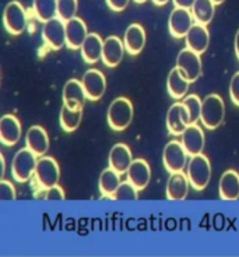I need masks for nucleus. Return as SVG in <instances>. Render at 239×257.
I'll use <instances>...</instances> for the list:
<instances>
[{
    "instance_id": "obj_43",
    "label": "nucleus",
    "mask_w": 239,
    "mask_h": 257,
    "mask_svg": "<svg viewBox=\"0 0 239 257\" xmlns=\"http://www.w3.org/2000/svg\"><path fill=\"white\" fill-rule=\"evenodd\" d=\"M135 2H136V3H146L147 0H135Z\"/></svg>"
},
{
    "instance_id": "obj_42",
    "label": "nucleus",
    "mask_w": 239,
    "mask_h": 257,
    "mask_svg": "<svg viewBox=\"0 0 239 257\" xmlns=\"http://www.w3.org/2000/svg\"><path fill=\"white\" fill-rule=\"evenodd\" d=\"M213 2L217 5V6H218V5H221V3H224L225 0H213Z\"/></svg>"
},
{
    "instance_id": "obj_5",
    "label": "nucleus",
    "mask_w": 239,
    "mask_h": 257,
    "mask_svg": "<svg viewBox=\"0 0 239 257\" xmlns=\"http://www.w3.org/2000/svg\"><path fill=\"white\" fill-rule=\"evenodd\" d=\"M162 162L164 167L169 174L175 172H183V169L188 167L189 154L182 146L181 140H172L169 142L162 151Z\"/></svg>"
},
{
    "instance_id": "obj_4",
    "label": "nucleus",
    "mask_w": 239,
    "mask_h": 257,
    "mask_svg": "<svg viewBox=\"0 0 239 257\" xmlns=\"http://www.w3.org/2000/svg\"><path fill=\"white\" fill-rule=\"evenodd\" d=\"M37 155L34 154L30 148H21L14 154L13 162H12V175L13 179L19 183H26L31 179L35 174V168L38 162Z\"/></svg>"
},
{
    "instance_id": "obj_23",
    "label": "nucleus",
    "mask_w": 239,
    "mask_h": 257,
    "mask_svg": "<svg viewBox=\"0 0 239 257\" xmlns=\"http://www.w3.org/2000/svg\"><path fill=\"white\" fill-rule=\"evenodd\" d=\"M186 46L199 55H203L210 45V32L207 30V26L194 23L193 27L189 30L188 35L185 37Z\"/></svg>"
},
{
    "instance_id": "obj_35",
    "label": "nucleus",
    "mask_w": 239,
    "mask_h": 257,
    "mask_svg": "<svg viewBox=\"0 0 239 257\" xmlns=\"http://www.w3.org/2000/svg\"><path fill=\"white\" fill-rule=\"evenodd\" d=\"M0 200H16V189L10 182L5 179L0 182Z\"/></svg>"
},
{
    "instance_id": "obj_19",
    "label": "nucleus",
    "mask_w": 239,
    "mask_h": 257,
    "mask_svg": "<svg viewBox=\"0 0 239 257\" xmlns=\"http://www.w3.org/2000/svg\"><path fill=\"white\" fill-rule=\"evenodd\" d=\"M146 30L143 28L140 24H130L125 35H123V44L126 48V52L132 55V56H136L139 53H142V51L146 46Z\"/></svg>"
},
{
    "instance_id": "obj_16",
    "label": "nucleus",
    "mask_w": 239,
    "mask_h": 257,
    "mask_svg": "<svg viewBox=\"0 0 239 257\" xmlns=\"http://www.w3.org/2000/svg\"><path fill=\"white\" fill-rule=\"evenodd\" d=\"M62 96H63V105L71 109H83L85 101L88 99L83 83L76 78H71L65 84Z\"/></svg>"
},
{
    "instance_id": "obj_1",
    "label": "nucleus",
    "mask_w": 239,
    "mask_h": 257,
    "mask_svg": "<svg viewBox=\"0 0 239 257\" xmlns=\"http://www.w3.org/2000/svg\"><path fill=\"white\" fill-rule=\"evenodd\" d=\"M133 116H135L133 103L130 102V99L126 96L115 98L110 102L108 112H106L108 124L115 132H123L129 127L133 120Z\"/></svg>"
},
{
    "instance_id": "obj_6",
    "label": "nucleus",
    "mask_w": 239,
    "mask_h": 257,
    "mask_svg": "<svg viewBox=\"0 0 239 257\" xmlns=\"http://www.w3.org/2000/svg\"><path fill=\"white\" fill-rule=\"evenodd\" d=\"M34 179L39 187H51L58 185L60 179V168L52 157H39L35 168Z\"/></svg>"
},
{
    "instance_id": "obj_21",
    "label": "nucleus",
    "mask_w": 239,
    "mask_h": 257,
    "mask_svg": "<svg viewBox=\"0 0 239 257\" xmlns=\"http://www.w3.org/2000/svg\"><path fill=\"white\" fill-rule=\"evenodd\" d=\"M188 175L183 172H175L171 174L167 182V199L172 201H181L188 197L189 189H190Z\"/></svg>"
},
{
    "instance_id": "obj_8",
    "label": "nucleus",
    "mask_w": 239,
    "mask_h": 257,
    "mask_svg": "<svg viewBox=\"0 0 239 257\" xmlns=\"http://www.w3.org/2000/svg\"><path fill=\"white\" fill-rule=\"evenodd\" d=\"M176 67L181 70V73L188 78L190 83L197 81L201 76L203 64H201V55L196 53L188 46L182 49L176 58Z\"/></svg>"
},
{
    "instance_id": "obj_25",
    "label": "nucleus",
    "mask_w": 239,
    "mask_h": 257,
    "mask_svg": "<svg viewBox=\"0 0 239 257\" xmlns=\"http://www.w3.org/2000/svg\"><path fill=\"white\" fill-rule=\"evenodd\" d=\"M102 49L103 39L98 34H95V32H90L88 37L85 38L84 44L80 48L81 58H83L85 63H97V62H99L102 59Z\"/></svg>"
},
{
    "instance_id": "obj_26",
    "label": "nucleus",
    "mask_w": 239,
    "mask_h": 257,
    "mask_svg": "<svg viewBox=\"0 0 239 257\" xmlns=\"http://www.w3.org/2000/svg\"><path fill=\"white\" fill-rule=\"evenodd\" d=\"M190 84L192 83L182 74L181 70L176 66L169 71L168 78H167V90H168L169 95L172 96L174 99H176V101L183 99L185 96L188 95Z\"/></svg>"
},
{
    "instance_id": "obj_34",
    "label": "nucleus",
    "mask_w": 239,
    "mask_h": 257,
    "mask_svg": "<svg viewBox=\"0 0 239 257\" xmlns=\"http://www.w3.org/2000/svg\"><path fill=\"white\" fill-rule=\"evenodd\" d=\"M35 199L65 200V192L59 185L51 187H39V190H37L35 193Z\"/></svg>"
},
{
    "instance_id": "obj_27",
    "label": "nucleus",
    "mask_w": 239,
    "mask_h": 257,
    "mask_svg": "<svg viewBox=\"0 0 239 257\" xmlns=\"http://www.w3.org/2000/svg\"><path fill=\"white\" fill-rule=\"evenodd\" d=\"M215 6L217 5L213 0H196L190 9L194 21L199 24H203V26H208L213 21L214 14H215Z\"/></svg>"
},
{
    "instance_id": "obj_36",
    "label": "nucleus",
    "mask_w": 239,
    "mask_h": 257,
    "mask_svg": "<svg viewBox=\"0 0 239 257\" xmlns=\"http://www.w3.org/2000/svg\"><path fill=\"white\" fill-rule=\"evenodd\" d=\"M229 96H231V101L236 106H239V71L235 73L232 78H231V83H229Z\"/></svg>"
},
{
    "instance_id": "obj_41",
    "label": "nucleus",
    "mask_w": 239,
    "mask_h": 257,
    "mask_svg": "<svg viewBox=\"0 0 239 257\" xmlns=\"http://www.w3.org/2000/svg\"><path fill=\"white\" fill-rule=\"evenodd\" d=\"M153 2H154L155 6H165L169 0H153Z\"/></svg>"
},
{
    "instance_id": "obj_10",
    "label": "nucleus",
    "mask_w": 239,
    "mask_h": 257,
    "mask_svg": "<svg viewBox=\"0 0 239 257\" xmlns=\"http://www.w3.org/2000/svg\"><path fill=\"white\" fill-rule=\"evenodd\" d=\"M42 38L48 48L59 51L66 45V21L60 17L48 20L42 26Z\"/></svg>"
},
{
    "instance_id": "obj_20",
    "label": "nucleus",
    "mask_w": 239,
    "mask_h": 257,
    "mask_svg": "<svg viewBox=\"0 0 239 257\" xmlns=\"http://www.w3.org/2000/svg\"><path fill=\"white\" fill-rule=\"evenodd\" d=\"M26 147L37 157H42L49 150V136L42 126H31L26 133Z\"/></svg>"
},
{
    "instance_id": "obj_2",
    "label": "nucleus",
    "mask_w": 239,
    "mask_h": 257,
    "mask_svg": "<svg viewBox=\"0 0 239 257\" xmlns=\"http://www.w3.org/2000/svg\"><path fill=\"white\" fill-rule=\"evenodd\" d=\"M225 117V105L218 94H208L201 101V124L208 130L218 128Z\"/></svg>"
},
{
    "instance_id": "obj_22",
    "label": "nucleus",
    "mask_w": 239,
    "mask_h": 257,
    "mask_svg": "<svg viewBox=\"0 0 239 257\" xmlns=\"http://www.w3.org/2000/svg\"><path fill=\"white\" fill-rule=\"evenodd\" d=\"M132 162H133V155L126 144L117 143L112 147L109 151V157H108V164L112 169H115L121 175L126 174Z\"/></svg>"
},
{
    "instance_id": "obj_40",
    "label": "nucleus",
    "mask_w": 239,
    "mask_h": 257,
    "mask_svg": "<svg viewBox=\"0 0 239 257\" xmlns=\"http://www.w3.org/2000/svg\"><path fill=\"white\" fill-rule=\"evenodd\" d=\"M0 165H2V171H0V178H3L5 174H6V161H5V157L0 155Z\"/></svg>"
},
{
    "instance_id": "obj_17",
    "label": "nucleus",
    "mask_w": 239,
    "mask_h": 257,
    "mask_svg": "<svg viewBox=\"0 0 239 257\" xmlns=\"http://www.w3.org/2000/svg\"><path fill=\"white\" fill-rule=\"evenodd\" d=\"M126 175H128V180L130 183H133L135 187L140 192L149 186L150 180H151V168L146 160L136 158L133 160Z\"/></svg>"
},
{
    "instance_id": "obj_28",
    "label": "nucleus",
    "mask_w": 239,
    "mask_h": 257,
    "mask_svg": "<svg viewBox=\"0 0 239 257\" xmlns=\"http://www.w3.org/2000/svg\"><path fill=\"white\" fill-rule=\"evenodd\" d=\"M121 174L116 172L115 169L108 167L103 169L102 174L99 176V192L102 193L105 197L112 199L113 194L116 192V189L121 185Z\"/></svg>"
},
{
    "instance_id": "obj_32",
    "label": "nucleus",
    "mask_w": 239,
    "mask_h": 257,
    "mask_svg": "<svg viewBox=\"0 0 239 257\" xmlns=\"http://www.w3.org/2000/svg\"><path fill=\"white\" fill-rule=\"evenodd\" d=\"M78 0H58V17L63 21L77 17Z\"/></svg>"
},
{
    "instance_id": "obj_14",
    "label": "nucleus",
    "mask_w": 239,
    "mask_h": 257,
    "mask_svg": "<svg viewBox=\"0 0 239 257\" xmlns=\"http://www.w3.org/2000/svg\"><path fill=\"white\" fill-rule=\"evenodd\" d=\"M125 44L123 41L116 35H109L108 38L103 39L102 49V63L106 67H116L121 63L125 56Z\"/></svg>"
},
{
    "instance_id": "obj_3",
    "label": "nucleus",
    "mask_w": 239,
    "mask_h": 257,
    "mask_svg": "<svg viewBox=\"0 0 239 257\" xmlns=\"http://www.w3.org/2000/svg\"><path fill=\"white\" fill-rule=\"evenodd\" d=\"M186 175L192 189H194L196 192L204 190L211 179V164L206 155L201 153L190 157L186 167Z\"/></svg>"
},
{
    "instance_id": "obj_7",
    "label": "nucleus",
    "mask_w": 239,
    "mask_h": 257,
    "mask_svg": "<svg viewBox=\"0 0 239 257\" xmlns=\"http://www.w3.org/2000/svg\"><path fill=\"white\" fill-rule=\"evenodd\" d=\"M3 24L6 31L12 35H20L24 32L27 27V13L24 6L20 2L13 0L5 7Z\"/></svg>"
},
{
    "instance_id": "obj_39",
    "label": "nucleus",
    "mask_w": 239,
    "mask_h": 257,
    "mask_svg": "<svg viewBox=\"0 0 239 257\" xmlns=\"http://www.w3.org/2000/svg\"><path fill=\"white\" fill-rule=\"evenodd\" d=\"M233 48H235V55L239 60V28L236 34H235V41H233Z\"/></svg>"
},
{
    "instance_id": "obj_15",
    "label": "nucleus",
    "mask_w": 239,
    "mask_h": 257,
    "mask_svg": "<svg viewBox=\"0 0 239 257\" xmlns=\"http://www.w3.org/2000/svg\"><path fill=\"white\" fill-rule=\"evenodd\" d=\"M181 143L188 151L189 157L201 154L204 150V143H206L204 132L201 130L200 126H197V123L189 124L181 135Z\"/></svg>"
},
{
    "instance_id": "obj_33",
    "label": "nucleus",
    "mask_w": 239,
    "mask_h": 257,
    "mask_svg": "<svg viewBox=\"0 0 239 257\" xmlns=\"http://www.w3.org/2000/svg\"><path fill=\"white\" fill-rule=\"evenodd\" d=\"M113 200H137L139 199V190L133 183H130L129 180H123L116 189V192L113 194Z\"/></svg>"
},
{
    "instance_id": "obj_9",
    "label": "nucleus",
    "mask_w": 239,
    "mask_h": 257,
    "mask_svg": "<svg viewBox=\"0 0 239 257\" xmlns=\"http://www.w3.org/2000/svg\"><path fill=\"white\" fill-rule=\"evenodd\" d=\"M194 23L196 21H194V17L190 9L175 7L169 14L168 19L169 34L176 39L185 38L188 35L189 30L193 27Z\"/></svg>"
},
{
    "instance_id": "obj_24",
    "label": "nucleus",
    "mask_w": 239,
    "mask_h": 257,
    "mask_svg": "<svg viewBox=\"0 0 239 257\" xmlns=\"http://www.w3.org/2000/svg\"><path fill=\"white\" fill-rule=\"evenodd\" d=\"M218 194L221 200L235 201L239 199V174L233 169H228L221 175L218 182Z\"/></svg>"
},
{
    "instance_id": "obj_29",
    "label": "nucleus",
    "mask_w": 239,
    "mask_h": 257,
    "mask_svg": "<svg viewBox=\"0 0 239 257\" xmlns=\"http://www.w3.org/2000/svg\"><path fill=\"white\" fill-rule=\"evenodd\" d=\"M81 119H83V109H71L66 105L62 106L60 113H59V122L66 133H71L77 130Z\"/></svg>"
},
{
    "instance_id": "obj_37",
    "label": "nucleus",
    "mask_w": 239,
    "mask_h": 257,
    "mask_svg": "<svg viewBox=\"0 0 239 257\" xmlns=\"http://www.w3.org/2000/svg\"><path fill=\"white\" fill-rule=\"evenodd\" d=\"M105 2L112 12H117V13L123 12L130 3V0H105Z\"/></svg>"
},
{
    "instance_id": "obj_11",
    "label": "nucleus",
    "mask_w": 239,
    "mask_h": 257,
    "mask_svg": "<svg viewBox=\"0 0 239 257\" xmlns=\"http://www.w3.org/2000/svg\"><path fill=\"white\" fill-rule=\"evenodd\" d=\"M81 83L84 87L87 98L90 101H98L101 99L106 91V78L102 73L97 69H90L83 74Z\"/></svg>"
},
{
    "instance_id": "obj_12",
    "label": "nucleus",
    "mask_w": 239,
    "mask_h": 257,
    "mask_svg": "<svg viewBox=\"0 0 239 257\" xmlns=\"http://www.w3.org/2000/svg\"><path fill=\"white\" fill-rule=\"evenodd\" d=\"M189 112L183 102H175L167 113V128L172 136H181L188 127Z\"/></svg>"
},
{
    "instance_id": "obj_31",
    "label": "nucleus",
    "mask_w": 239,
    "mask_h": 257,
    "mask_svg": "<svg viewBox=\"0 0 239 257\" xmlns=\"http://www.w3.org/2000/svg\"><path fill=\"white\" fill-rule=\"evenodd\" d=\"M182 102L185 103V106H186V109L189 112V122H190V124L199 122L201 116V99L199 98V95H196V94L186 95Z\"/></svg>"
},
{
    "instance_id": "obj_13",
    "label": "nucleus",
    "mask_w": 239,
    "mask_h": 257,
    "mask_svg": "<svg viewBox=\"0 0 239 257\" xmlns=\"http://www.w3.org/2000/svg\"><path fill=\"white\" fill-rule=\"evenodd\" d=\"M88 34L87 26L81 19L74 17L66 21V46L71 51H80Z\"/></svg>"
},
{
    "instance_id": "obj_38",
    "label": "nucleus",
    "mask_w": 239,
    "mask_h": 257,
    "mask_svg": "<svg viewBox=\"0 0 239 257\" xmlns=\"http://www.w3.org/2000/svg\"><path fill=\"white\" fill-rule=\"evenodd\" d=\"M175 7H183V9H192L196 0H172Z\"/></svg>"
},
{
    "instance_id": "obj_30",
    "label": "nucleus",
    "mask_w": 239,
    "mask_h": 257,
    "mask_svg": "<svg viewBox=\"0 0 239 257\" xmlns=\"http://www.w3.org/2000/svg\"><path fill=\"white\" fill-rule=\"evenodd\" d=\"M33 10L35 17L45 23L48 20L58 17V0H34Z\"/></svg>"
},
{
    "instance_id": "obj_18",
    "label": "nucleus",
    "mask_w": 239,
    "mask_h": 257,
    "mask_svg": "<svg viewBox=\"0 0 239 257\" xmlns=\"http://www.w3.org/2000/svg\"><path fill=\"white\" fill-rule=\"evenodd\" d=\"M21 139V123L14 115H5L0 119V142L6 147H13Z\"/></svg>"
}]
</instances>
